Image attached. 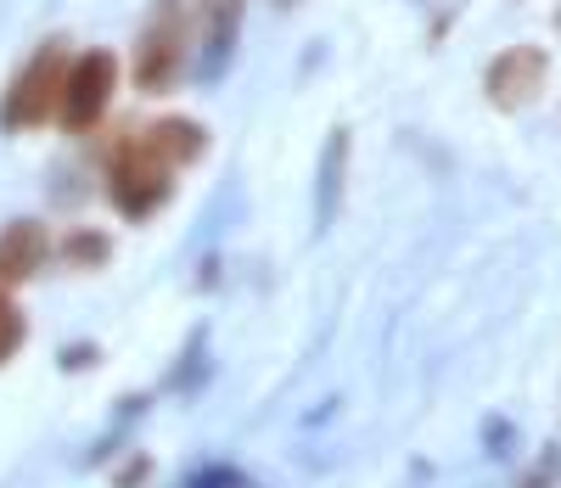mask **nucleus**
I'll return each mask as SVG.
<instances>
[{
  "label": "nucleus",
  "instance_id": "obj_5",
  "mask_svg": "<svg viewBox=\"0 0 561 488\" xmlns=\"http://www.w3.org/2000/svg\"><path fill=\"white\" fill-rule=\"evenodd\" d=\"M545 84H550V57L539 45H511V52H500L483 73V95L500 113H517V107L539 102Z\"/></svg>",
  "mask_w": 561,
  "mask_h": 488
},
{
  "label": "nucleus",
  "instance_id": "obj_2",
  "mask_svg": "<svg viewBox=\"0 0 561 488\" xmlns=\"http://www.w3.org/2000/svg\"><path fill=\"white\" fill-rule=\"evenodd\" d=\"M68 73H73L68 45H62V39H45L39 52L18 68V79L7 84V102H0V124H7V129H34V124L62 118Z\"/></svg>",
  "mask_w": 561,
  "mask_h": 488
},
{
  "label": "nucleus",
  "instance_id": "obj_6",
  "mask_svg": "<svg viewBox=\"0 0 561 488\" xmlns=\"http://www.w3.org/2000/svg\"><path fill=\"white\" fill-rule=\"evenodd\" d=\"M45 259H51V236L39 219H12L0 230V286H23L28 275H39Z\"/></svg>",
  "mask_w": 561,
  "mask_h": 488
},
{
  "label": "nucleus",
  "instance_id": "obj_9",
  "mask_svg": "<svg viewBox=\"0 0 561 488\" xmlns=\"http://www.w3.org/2000/svg\"><path fill=\"white\" fill-rule=\"evenodd\" d=\"M23 337H28V320H23V309L12 304V292L0 286V365L23 349Z\"/></svg>",
  "mask_w": 561,
  "mask_h": 488
},
{
  "label": "nucleus",
  "instance_id": "obj_7",
  "mask_svg": "<svg viewBox=\"0 0 561 488\" xmlns=\"http://www.w3.org/2000/svg\"><path fill=\"white\" fill-rule=\"evenodd\" d=\"M197 23H203V73H219L242 29V0H197Z\"/></svg>",
  "mask_w": 561,
  "mask_h": 488
},
{
  "label": "nucleus",
  "instance_id": "obj_3",
  "mask_svg": "<svg viewBox=\"0 0 561 488\" xmlns=\"http://www.w3.org/2000/svg\"><path fill=\"white\" fill-rule=\"evenodd\" d=\"M185 63H192V12L185 0H158L135 39V84L147 95H163L180 84Z\"/></svg>",
  "mask_w": 561,
  "mask_h": 488
},
{
  "label": "nucleus",
  "instance_id": "obj_4",
  "mask_svg": "<svg viewBox=\"0 0 561 488\" xmlns=\"http://www.w3.org/2000/svg\"><path fill=\"white\" fill-rule=\"evenodd\" d=\"M113 84H118V57L113 52H79L73 73H68V95H62V129H73V135L96 129L107 102H113Z\"/></svg>",
  "mask_w": 561,
  "mask_h": 488
},
{
  "label": "nucleus",
  "instance_id": "obj_8",
  "mask_svg": "<svg viewBox=\"0 0 561 488\" xmlns=\"http://www.w3.org/2000/svg\"><path fill=\"white\" fill-rule=\"evenodd\" d=\"M107 253H113V241H107V236H96V230H73V236H62V259H73L79 270L107 264Z\"/></svg>",
  "mask_w": 561,
  "mask_h": 488
},
{
  "label": "nucleus",
  "instance_id": "obj_1",
  "mask_svg": "<svg viewBox=\"0 0 561 488\" xmlns=\"http://www.w3.org/2000/svg\"><path fill=\"white\" fill-rule=\"evenodd\" d=\"M208 152V135L192 118H158L147 129H129L107 152V197L124 219H147L169 203L174 169L197 163Z\"/></svg>",
  "mask_w": 561,
  "mask_h": 488
}]
</instances>
